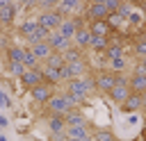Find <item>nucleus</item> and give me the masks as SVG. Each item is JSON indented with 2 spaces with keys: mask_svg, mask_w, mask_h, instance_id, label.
<instances>
[{
  "mask_svg": "<svg viewBox=\"0 0 146 141\" xmlns=\"http://www.w3.org/2000/svg\"><path fill=\"white\" fill-rule=\"evenodd\" d=\"M68 96H73L78 100V105L82 100H87L94 91H96V82H94V75H84V77H78V80H71L66 82V89H64Z\"/></svg>",
  "mask_w": 146,
  "mask_h": 141,
  "instance_id": "nucleus-1",
  "label": "nucleus"
},
{
  "mask_svg": "<svg viewBox=\"0 0 146 141\" xmlns=\"http://www.w3.org/2000/svg\"><path fill=\"white\" fill-rule=\"evenodd\" d=\"M144 23H146V14L139 9H132L130 16L125 18V30H144Z\"/></svg>",
  "mask_w": 146,
  "mask_h": 141,
  "instance_id": "nucleus-13",
  "label": "nucleus"
},
{
  "mask_svg": "<svg viewBox=\"0 0 146 141\" xmlns=\"http://www.w3.org/2000/svg\"><path fill=\"white\" fill-rule=\"evenodd\" d=\"M30 50H32V55H34L41 64L52 55V48L48 45V41H39V43H34V45H30Z\"/></svg>",
  "mask_w": 146,
  "mask_h": 141,
  "instance_id": "nucleus-17",
  "label": "nucleus"
},
{
  "mask_svg": "<svg viewBox=\"0 0 146 141\" xmlns=\"http://www.w3.org/2000/svg\"><path fill=\"white\" fill-rule=\"evenodd\" d=\"M144 109H146V96H144Z\"/></svg>",
  "mask_w": 146,
  "mask_h": 141,
  "instance_id": "nucleus-40",
  "label": "nucleus"
},
{
  "mask_svg": "<svg viewBox=\"0 0 146 141\" xmlns=\"http://www.w3.org/2000/svg\"><path fill=\"white\" fill-rule=\"evenodd\" d=\"M48 45L52 48V52H66V50L73 45V41H68L66 36H62V34L55 30V32L48 34Z\"/></svg>",
  "mask_w": 146,
  "mask_h": 141,
  "instance_id": "nucleus-8",
  "label": "nucleus"
},
{
  "mask_svg": "<svg viewBox=\"0 0 146 141\" xmlns=\"http://www.w3.org/2000/svg\"><path fill=\"white\" fill-rule=\"evenodd\" d=\"M5 52H7V59H9V61H23V57H25V45L9 43V45L5 48Z\"/></svg>",
  "mask_w": 146,
  "mask_h": 141,
  "instance_id": "nucleus-20",
  "label": "nucleus"
},
{
  "mask_svg": "<svg viewBox=\"0 0 146 141\" xmlns=\"http://www.w3.org/2000/svg\"><path fill=\"white\" fill-rule=\"evenodd\" d=\"M46 111H48V116H66L68 111H73V107L66 102V96H64V91H62V93H55V96L48 100Z\"/></svg>",
  "mask_w": 146,
  "mask_h": 141,
  "instance_id": "nucleus-5",
  "label": "nucleus"
},
{
  "mask_svg": "<svg viewBox=\"0 0 146 141\" xmlns=\"http://www.w3.org/2000/svg\"><path fill=\"white\" fill-rule=\"evenodd\" d=\"M36 27H39L36 18H27V20H23V23L18 25V34H21L23 39H30V36L36 32Z\"/></svg>",
  "mask_w": 146,
  "mask_h": 141,
  "instance_id": "nucleus-21",
  "label": "nucleus"
},
{
  "mask_svg": "<svg viewBox=\"0 0 146 141\" xmlns=\"http://www.w3.org/2000/svg\"><path fill=\"white\" fill-rule=\"evenodd\" d=\"M132 9H135V7H132L130 2H121V5H119V9H116V14H119V16L125 20V18L130 16V11H132Z\"/></svg>",
  "mask_w": 146,
  "mask_h": 141,
  "instance_id": "nucleus-31",
  "label": "nucleus"
},
{
  "mask_svg": "<svg viewBox=\"0 0 146 141\" xmlns=\"http://www.w3.org/2000/svg\"><path fill=\"white\" fill-rule=\"evenodd\" d=\"M119 109H121L123 114H137L139 109H144V96H139V93H130L128 100L119 105Z\"/></svg>",
  "mask_w": 146,
  "mask_h": 141,
  "instance_id": "nucleus-9",
  "label": "nucleus"
},
{
  "mask_svg": "<svg viewBox=\"0 0 146 141\" xmlns=\"http://www.w3.org/2000/svg\"><path fill=\"white\" fill-rule=\"evenodd\" d=\"M48 130L52 132V136L64 134L66 132V118L64 116H48Z\"/></svg>",
  "mask_w": 146,
  "mask_h": 141,
  "instance_id": "nucleus-19",
  "label": "nucleus"
},
{
  "mask_svg": "<svg viewBox=\"0 0 146 141\" xmlns=\"http://www.w3.org/2000/svg\"><path fill=\"white\" fill-rule=\"evenodd\" d=\"M82 9H84V0H59V5H57V11L64 18L78 16V14H82Z\"/></svg>",
  "mask_w": 146,
  "mask_h": 141,
  "instance_id": "nucleus-7",
  "label": "nucleus"
},
{
  "mask_svg": "<svg viewBox=\"0 0 146 141\" xmlns=\"http://www.w3.org/2000/svg\"><path fill=\"white\" fill-rule=\"evenodd\" d=\"M25 70H27V68H25L23 61H9V73H11L14 77H21Z\"/></svg>",
  "mask_w": 146,
  "mask_h": 141,
  "instance_id": "nucleus-30",
  "label": "nucleus"
},
{
  "mask_svg": "<svg viewBox=\"0 0 146 141\" xmlns=\"http://www.w3.org/2000/svg\"><path fill=\"white\" fill-rule=\"evenodd\" d=\"M130 91L146 96V73H132L130 75Z\"/></svg>",
  "mask_w": 146,
  "mask_h": 141,
  "instance_id": "nucleus-15",
  "label": "nucleus"
},
{
  "mask_svg": "<svg viewBox=\"0 0 146 141\" xmlns=\"http://www.w3.org/2000/svg\"><path fill=\"white\" fill-rule=\"evenodd\" d=\"M0 107H2V109H9V107H11V98L7 96V91H5L2 86H0Z\"/></svg>",
  "mask_w": 146,
  "mask_h": 141,
  "instance_id": "nucleus-32",
  "label": "nucleus"
},
{
  "mask_svg": "<svg viewBox=\"0 0 146 141\" xmlns=\"http://www.w3.org/2000/svg\"><path fill=\"white\" fill-rule=\"evenodd\" d=\"M64 118H66V127H84V125H91V123H89V118H87L80 109L68 111Z\"/></svg>",
  "mask_w": 146,
  "mask_h": 141,
  "instance_id": "nucleus-14",
  "label": "nucleus"
},
{
  "mask_svg": "<svg viewBox=\"0 0 146 141\" xmlns=\"http://www.w3.org/2000/svg\"><path fill=\"white\" fill-rule=\"evenodd\" d=\"M94 141H119L110 130H105V127H98V130H94Z\"/></svg>",
  "mask_w": 146,
  "mask_h": 141,
  "instance_id": "nucleus-28",
  "label": "nucleus"
},
{
  "mask_svg": "<svg viewBox=\"0 0 146 141\" xmlns=\"http://www.w3.org/2000/svg\"><path fill=\"white\" fill-rule=\"evenodd\" d=\"M87 2H94V5H105V0H87Z\"/></svg>",
  "mask_w": 146,
  "mask_h": 141,
  "instance_id": "nucleus-36",
  "label": "nucleus"
},
{
  "mask_svg": "<svg viewBox=\"0 0 146 141\" xmlns=\"http://www.w3.org/2000/svg\"><path fill=\"white\" fill-rule=\"evenodd\" d=\"M107 48H110V36H94L91 34V41H89L91 52H105Z\"/></svg>",
  "mask_w": 146,
  "mask_h": 141,
  "instance_id": "nucleus-22",
  "label": "nucleus"
},
{
  "mask_svg": "<svg viewBox=\"0 0 146 141\" xmlns=\"http://www.w3.org/2000/svg\"><path fill=\"white\" fill-rule=\"evenodd\" d=\"M30 93H32V100L36 102V105H48V100L55 96V86H50V84H46V82H41V84H36V86H32L30 89Z\"/></svg>",
  "mask_w": 146,
  "mask_h": 141,
  "instance_id": "nucleus-6",
  "label": "nucleus"
},
{
  "mask_svg": "<svg viewBox=\"0 0 146 141\" xmlns=\"http://www.w3.org/2000/svg\"><path fill=\"white\" fill-rule=\"evenodd\" d=\"M105 59H116V57H125V43H110V48L103 52Z\"/></svg>",
  "mask_w": 146,
  "mask_h": 141,
  "instance_id": "nucleus-23",
  "label": "nucleus"
},
{
  "mask_svg": "<svg viewBox=\"0 0 146 141\" xmlns=\"http://www.w3.org/2000/svg\"><path fill=\"white\" fill-rule=\"evenodd\" d=\"M64 64H66V61H64V55H62V52H52V55L43 61V66L55 68V70H62V68H64Z\"/></svg>",
  "mask_w": 146,
  "mask_h": 141,
  "instance_id": "nucleus-25",
  "label": "nucleus"
},
{
  "mask_svg": "<svg viewBox=\"0 0 146 141\" xmlns=\"http://www.w3.org/2000/svg\"><path fill=\"white\" fill-rule=\"evenodd\" d=\"M18 82L23 84V89H32V86L41 84V82H43V77H41V68H27V70L18 77Z\"/></svg>",
  "mask_w": 146,
  "mask_h": 141,
  "instance_id": "nucleus-10",
  "label": "nucleus"
},
{
  "mask_svg": "<svg viewBox=\"0 0 146 141\" xmlns=\"http://www.w3.org/2000/svg\"><path fill=\"white\" fill-rule=\"evenodd\" d=\"M21 5V9H30V7H36V0H16Z\"/></svg>",
  "mask_w": 146,
  "mask_h": 141,
  "instance_id": "nucleus-34",
  "label": "nucleus"
},
{
  "mask_svg": "<svg viewBox=\"0 0 146 141\" xmlns=\"http://www.w3.org/2000/svg\"><path fill=\"white\" fill-rule=\"evenodd\" d=\"M144 34H146V32H144Z\"/></svg>",
  "mask_w": 146,
  "mask_h": 141,
  "instance_id": "nucleus-43",
  "label": "nucleus"
},
{
  "mask_svg": "<svg viewBox=\"0 0 146 141\" xmlns=\"http://www.w3.org/2000/svg\"><path fill=\"white\" fill-rule=\"evenodd\" d=\"M105 66H107V70H112L114 75H116V73H123V70H125V66H128V57L110 59V61H105Z\"/></svg>",
  "mask_w": 146,
  "mask_h": 141,
  "instance_id": "nucleus-24",
  "label": "nucleus"
},
{
  "mask_svg": "<svg viewBox=\"0 0 146 141\" xmlns=\"http://www.w3.org/2000/svg\"><path fill=\"white\" fill-rule=\"evenodd\" d=\"M48 34H50V32H48V30H43V27L39 25V27H36V32H34L30 39H25V41H27L30 45H34V43H39V41H48Z\"/></svg>",
  "mask_w": 146,
  "mask_h": 141,
  "instance_id": "nucleus-27",
  "label": "nucleus"
},
{
  "mask_svg": "<svg viewBox=\"0 0 146 141\" xmlns=\"http://www.w3.org/2000/svg\"><path fill=\"white\" fill-rule=\"evenodd\" d=\"M62 20H64V16H62L57 9H41V11L36 14V23H39L43 30H48V32L59 30Z\"/></svg>",
  "mask_w": 146,
  "mask_h": 141,
  "instance_id": "nucleus-3",
  "label": "nucleus"
},
{
  "mask_svg": "<svg viewBox=\"0 0 146 141\" xmlns=\"http://www.w3.org/2000/svg\"><path fill=\"white\" fill-rule=\"evenodd\" d=\"M130 93H132V91H130V77H128L125 73H116V84H114V89L110 91V100L116 102V105H121V102L128 100Z\"/></svg>",
  "mask_w": 146,
  "mask_h": 141,
  "instance_id": "nucleus-2",
  "label": "nucleus"
},
{
  "mask_svg": "<svg viewBox=\"0 0 146 141\" xmlns=\"http://www.w3.org/2000/svg\"><path fill=\"white\" fill-rule=\"evenodd\" d=\"M89 25V30H91V34L94 36H112V27H110V23H107V18L105 20H94V23H87Z\"/></svg>",
  "mask_w": 146,
  "mask_h": 141,
  "instance_id": "nucleus-16",
  "label": "nucleus"
},
{
  "mask_svg": "<svg viewBox=\"0 0 146 141\" xmlns=\"http://www.w3.org/2000/svg\"><path fill=\"white\" fill-rule=\"evenodd\" d=\"M89 41H91V30H89V25H82L73 36V45L80 50H89Z\"/></svg>",
  "mask_w": 146,
  "mask_h": 141,
  "instance_id": "nucleus-12",
  "label": "nucleus"
},
{
  "mask_svg": "<svg viewBox=\"0 0 146 141\" xmlns=\"http://www.w3.org/2000/svg\"><path fill=\"white\" fill-rule=\"evenodd\" d=\"M94 82H96V91L110 96V91H112L114 84H116V75H114L112 70H107V68H100V70L94 73Z\"/></svg>",
  "mask_w": 146,
  "mask_h": 141,
  "instance_id": "nucleus-4",
  "label": "nucleus"
},
{
  "mask_svg": "<svg viewBox=\"0 0 146 141\" xmlns=\"http://www.w3.org/2000/svg\"><path fill=\"white\" fill-rule=\"evenodd\" d=\"M64 55V61L66 64H71V61H78V59H84V55H82V50L80 48H75V45H71L66 52H62Z\"/></svg>",
  "mask_w": 146,
  "mask_h": 141,
  "instance_id": "nucleus-26",
  "label": "nucleus"
},
{
  "mask_svg": "<svg viewBox=\"0 0 146 141\" xmlns=\"http://www.w3.org/2000/svg\"><path fill=\"white\" fill-rule=\"evenodd\" d=\"M18 9H21V5H18L16 0H14V2H9L7 7H0V25H11V23L16 20Z\"/></svg>",
  "mask_w": 146,
  "mask_h": 141,
  "instance_id": "nucleus-11",
  "label": "nucleus"
},
{
  "mask_svg": "<svg viewBox=\"0 0 146 141\" xmlns=\"http://www.w3.org/2000/svg\"><path fill=\"white\" fill-rule=\"evenodd\" d=\"M36 5H39L41 9H57L59 0H36Z\"/></svg>",
  "mask_w": 146,
  "mask_h": 141,
  "instance_id": "nucleus-33",
  "label": "nucleus"
},
{
  "mask_svg": "<svg viewBox=\"0 0 146 141\" xmlns=\"http://www.w3.org/2000/svg\"><path fill=\"white\" fill-rule=\"evenodd\" d=\"M0 141H9V139H7V136H5V132H2V134H0Z\"/></svg>",
  "mask_w": 146,
  "mask_h": 141,
  "instance_id": "nucleus-38",
  "label": "nucleus"
},
{
  "mask_svg": "<svg viewBox=\"0 0 146 141\" xmlns=\"http://www.w3.org/2000/svg\"><path fill=\"white\" fill-rule=\"evenodd\" d=\"M119 2H128V0H119Z\"/></svg>",
  "mask_w": 146,
  "mask_h": 141,
  "instance_id": "nucleus-41",
  "label": "nucleus"
},
{
  "mask_svg": "<svg viewBox=\"0 0 146 141\" xmlns=\"http://www.w3.org/2000/svg\"><path fill=\"white\" fill-rule=\"evenodd\" d=\"M9 2H14V0H0V7H7Z\"/></svg>",
  "mask_w": 146,
  "mask_h": 141,
  "instance_id": "nucleus-37",
  "label": "nucleus"
},
{
  "mask_svg": "<svg viewBox=\"0 0 146 141\" xmlns=\"http://www.w3.org/2000/svg\"><path fill=\"white\" fill-rule=\"evenodd\" d=\"M84 2H87V0H84Z\"/></svg>",
  "mask_w": 146,
  "mask_h": 141,
  "instance_id": "nucleus-42",
  "label": "nucleus"
},
{
  "mask_svg": "<svg viewBox=\"0 0 146 141\" xmlns=\"http://www.w3.org/2000/svg\"><path fill=\"white\" fill-rule=\"evenodd\" d=\"M23 64H25V68H41V61L32 55V50L30 48H25V57H23Z\"/></svg>",
  "mask_w": 146,
  "mask_h": 141,
  "instance_id": "nucleus-29",
  "label": "nucleus"
},
{
  "mask_svg": "<svg viewBox=\"0 0 146 141\" xmlns=\"http://www.w3.org/2000/svg\"><path fill=\"white\" fill-rule=\"evenodd\" d=\"M64 141H80V139H68V136H66V139H64Z\"/></svg>",
  "mask_w": 146,
  "mask_h": 141,
  "instance_id": "nucleus-39",
  "label": "nucleus"
},
{
  "mask_svg": "<svg viewBox=\"0 0 146 141\" xmlns=\"http://www.w3.org/2000/svg\"><path fill=\"white\" fill-rule=\"evenodd\" d=\"M132 57L139 59H146V34H137L132 39Z\"/></svg>",
  "mask_w": 146,
  "mask_h": 141,
  "instance_id": "nucleus-18",
  "label": "nucleus"
},
{
  "mask_svg": "<svg viewBox=\"0 0 146 141\" xmlns=\"http://www.w3.org/2000/svg\"><path fill=\"white\" fill-rule=\"evenodd\" d=\"M7 125H9V118H7L5 114H0V134L7 130Z\"/></svg>",
  "mask_w": 146,
  "mask_h": 141,
  "instance_id": "nucleus-35",
  "label": "nucleus"
}]
</instances>
